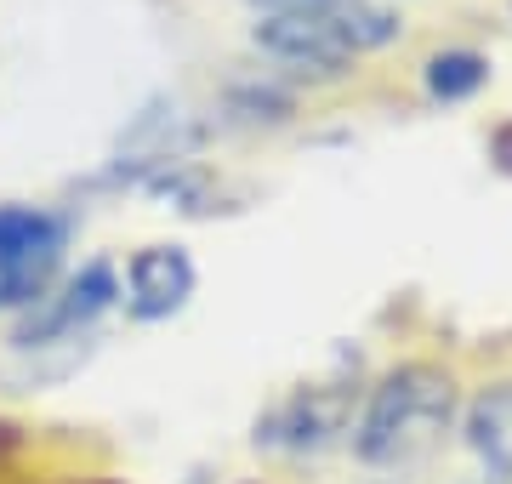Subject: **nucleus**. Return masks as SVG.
<instances>
[{"instance_id": "nucleus-1", "label": "nucleus", "mask_w": 512, "mask_h": 484, "mask_svg": "<svg viewBox=\"0 0 512 484\" xmlns=\"http://www.w3.org/2000/svg\"><path fill=\"white\" fill-rule=\"evenodd\" d=\"M450 422H456V382L439 365H399L370 393L365 416L353 428V450L370 467H393L433 450Z\"/></svg>"}, {"instance_id": "nucleus-2", "label": "nucleus", "mask_w": 512, "mask_h": 484, "mask_svg": "<svg viewBox=\"0 0 512 484\" xmlns=\"http://www.w3.org/2000/svg\"><path fill=\"white\" fill-rule=\"evenodd\" d=\"M63 240H69L63 217L35 211V205H0V285H6L12 308L18 302H40Z\"/></svg>"}, {"instance_id": "nucleus-3", "label": "nucleus", "mask_w": 512, "mask_h": 484, "mask_svg": "<svg viewBox=\"0 0 512 484\" xmlns=\"http://www.w3.org/2000/svg\"><path fill=\"white\" fill-rule=\"evenodd\" d=\"M114 297H120L114 262L97 257V262H86V268H80V274L57 291V297H40V308H29L12 342H18L23 354H29V348H52V342H63V336L86 331L97 314H109Z\"/></svg>"}, {"instance_id": "nucleus-4", "label": "nucleus", "mask_w": 512, "mask_h": 484, "mask_svg": "<svg viewBox=\"0 0 512 484\" xmlns=\"http://www.w3.org/2000/svg\"><path fill=\"white\" fill-rule=\"evenodd\" d=\"M353 422V393L348 388H296L285 405H274L256 422V445L274 450H325L336 445Z\"/></svg>"}, {"instance_id": "nucleus-5", "label": "nucleus", "mask_w": 512, "mask_h": 484, "mask_svg": "<svg viewBox=\"0 0 512 484\" xmlns=\"http://www.w3.org/2000/svg\"><path fill=\"white\" fill-rule=\"evenodd\" d=\"M194 285H200V268H194V257L183 245H143L126 262V302H131V314L148 319V325L183 314Z\"/></svg>"}, {"instance_id": "nucleus-6", "label": "nucleus", "mask_w": 512, "mask_h": 484, "mask_svg": "<svg viewBox=\"0 0 512 484\" xmlns=\"http://www.w3.org/2000/svg\"><path fill=\"white\" fill-rule=\"evenodd\" d=\"M256 46L285 63V69H308V75H342L348 46L330 29V12H308V18H262L256 23Z\"/></svg>"}, {"instance_id": "nucleus-7", "label": "nucleus", "mask_w": 512, "mask_h": 484, "mask_svg": "<svg viewBox=\"0 0 512 484\" xmlns=\"http://www.w3.org/2000/svg\"><path fill=\"white\" fill-rule=\"evenodd\" d=\"M461 439L473 450L490 479H512V382H495L467 405L461 416Z\"/></svg>"}, {"instance_id": "nucleus-8", "label": "nucleus", "mask_w": 512, "mask_h": 484, "mask_svg": "<svg viewBox=\"0 0 512 484\" xmlns=\"http://www.w3.org/2000/svg\"><path fill=\"white\" fill-rule=\"evenodd\" d=\"M427 97H439V103H467V97L484 92V80H490V57L478 52H439L427 57Z\"/></svg>"}, {"instance_id": "nucleus-9", "label": "nucleus", "mask_w": 512, "mask_h": 484, "mask_svg": "<svg viewBox=\"0 0 512 484\" xmlns=\"http://www.w3.org/2000/svg\"><path fill=\"white\" fill-rule=\"evenodd\" d=\"M262 6V18H308V12H330L336 0H251Z\"/></svg>"}]
</instances>
